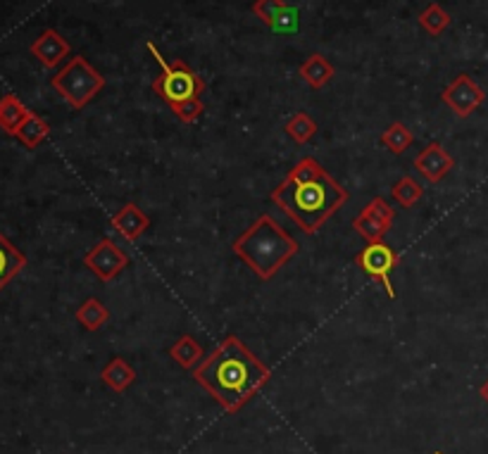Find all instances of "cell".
Returning a JSON list of instances; mask_svg holds the SVG:
<instances>
[{
    "label": "cell",
    "mask_w": 488,
    "mask_h": 454,
    "mask_svg": "<svg viewBox=\"0 0 488 454\" xmlns=\"http://www.w3.org/2000/svg\"><path fill=\"white\" fill-rule=\"evenodd\" d=\"M272 371L245 347L236 336H227L212 354L193 369V378L222 404L224 411L236 414L258 393Z\"/></svg>",
    "instance_id": "6da1fadb"
},
{
    "label": "cell",
    "mask_w": 488,
    "mask_h": 454,
    "mask_svg": "<svg viewBox=\"0 0 488 454\" xmlns=\"http://www.w3.org/2000/svg\"><path fill=\"white\" fill-rule=\"evenodd\" d=\"M348 198L346 188L336 184L315 157H303L272 191L274 203L308 235L317 234L319 227L346 205Z\"/></svg>",
    "instance_id": "7a4b0ae2"
},
{
    "label": "cell",
    "mask_w": 488,
    "mask_h": 454,
    "mask_svg": "<svg viewBox=\"0 0 488 454\" xmlns=\"http://www.w3.org/2000/svg\"><path fill=\"white\" fill-rule=\"evenodd\" d=\"M234 252L260 279L269 281L298 255V243L289 231L279 227V221L272 214H260L234 241Z\"/></svg>",
    "instance_id": "3957f363"
},
{
    "label": "cell",
    "mask_w": 488,
    "mask_h": 454,
    "mask_svg": "<svg viewBox=\"0 0 488 454\" xmlns=\"http://www.w3.org/2000/svg\"><path fill=\"white\" fill-rule=\"evenodd\" d=\"M146 51L157 60L160 65V76L153 79V91L157 96L163 98L164 103L172 108H177L181 103H188V100H196V98L203 96L205 91V81L196 69L186 65L184 60H174V62H167L163 58V52L157 51L156 44H146Z\"/></svg>",
    "instance_id": "277c9868"
},
{
    "label": "cell",
    "mask_w": 488,
    "mask_h": 454,
    "mask_svg": "<svg viewBox=\"0 0 488 454\" xmlns=\"http://www.w3.org/2000/svg\"><path fill=\"white\" fill-rule=\"evenodd\" d=\"M51 86L65 98L69 108L84 110L103 91L105 76L84 55H75L52 76Z\"/></svg>",
    "instance_id": "5b68a950"
},
{
    "label": "cell",
    "mask_w": 488,
    "mask_h": 454,
    "mask_svg": "<svg viewBox=\"0 0 488 454\" xmlns=\"http://www.w3.org/2000/svg\"><path fill=\"white\" fill-rule=\"evenodd\" d=\"M398 262L400 255L391 248V245H386L384 241L367 243V248L360 250V255L356 257L357 267H360L370 279L381 283V288H384L386 295H388L391 300L396 298V291H393L391 286V274L393 269L398 267Z\"/></svg>",
    "instance_id": "8992f818"
},
{
    "label": "cell",
    "mask_w": 488,
    "mask_h": 454,
    "mask_svg": "<svg viewBox=\"0 0 488 454\" xmlns=\"http://www.w3.org/2000/svg\"><path fill=\"white\" fill-rule=\"evenodd\" d=\"M444 103L451 108L460 119H467L479 110L484 100H486V91L469 76V74H458L455 79L444 88Z\"/></svg>",
    "instance_id": "52a82bcc"
},
{
    "label": "cell",
    "mask_w": 488,
    "mask_h": 454,
    "mask_svg": "<svg viewBox=\"0 0 488 454\" xmlns=\"http://www.w3.org/2000/svg\"><path fill=\"white\" fill-rule=\"evenodd\" d=\"M84 264L100 281H112L129 267V255L112 238H103L84 255Z\"/></svg>",
    "instance_id": "ba28073f"
},
{
    "label": "cell",
    "mask_w": 488,
    "mask_h": 454,
    "mask_svg": "<svg viewBox=\"0 0 488 454\" xmlns=\"http://www.w3.org/2000/svg\"><path fill=\"white\" fill-rule=\"evenodd\" d=\"M393 219H396V210L379 195V198H372L370 205L353 219V228L367 243H379L384 241V235L393 227Z\"/></svg>",
    "instance_id": "9c48e42d"
},
{
    "label": "cell",
    "mask_w": 488,
    "mask_h": 454,
    "mask_svg": "<svg viewBox=\"0 0 488 454\" xmlns=\"http://www.w3.org/2000/svg\"><path fill=\"white\" fill-rule=\"evenodd\" d=\"M455 167V160L441 143H429L422 153L414 157V169L429 181V184H441L445 176Z\"/></svg>",
    "instance_id": "30bf717a"
},
{
    "label": "cell",
    "mask_w": 488,
    "mask_h": 454,
    "mask_svg": "<svg viewBox=\"0 0 488 454\" xmlns=\"http://www.w3.org/2000/svg\"><path fill=\"white\" fill-rule=\"evenodd\" d=\"M31 55L45 67V69H55L62 60L69 55V44H67L62 34L55 29L41 31V36L31 44Z\"/></svg>",
    "instance_id": "8fae6325"
},
{
    "label": "cell",
    "mask_w": 488,
    "mask_h": 454,
    "mask_svg": "<svg viewBox=\"0 0 488 454\" xmlns=\"http://www.w3.org/2000/svg\"><path fill=\"white\" fill-rule=\"evenodd\" d=\"M110 224L112 228H115V231H117V234L129 243L139 241V238H141V235L150 228L148 214L143 212L141 207L136 205V203H129V205L122 207L117 214H112Z\"/></svg>",
    "instance_id": "7c38bea8"
},
{
    "label": "cell",
    "mask_w": 488,
    "mask_h": 454,
    "mask_svg": "<svg viewBox=\"0 0 488 454\" xmlns=\"http://www.w3.org/2000/svg\"><path fill=\"white\" fill-rule=\"evenodd\" d=\"M252 12L260 22L274 31H289L293 27V20H296L286 0H255Z\"/></svg>",
    "instance_id": "4fadbf2b"
},
{
    "label": "cell",
    "mask_w": 488,
    "mask_h": 454,
    "mask_svg": "<svg viewBox=\"0 0 488 454\" xmlns=\"http://www.w3.org/2000/svg\"><path fill=\"white\" fill-rule=\"evenodd\" d=\"M100 381L112 393H126L136 383V369L124 357H112L100 371Z\"/></svg>",
    "instance_id": "5bb4252c"
},
{
    "label": "cell",
    "mask_w": 488,
    "mask_h": 454,
    "mask_svg": "<svg viewBox=\"0 0 488 454\" xmlns=\"http://www.w3.org/2000/svg\"><path fill=\"white\" fill-rule=\"evenodd\" d=\"M27 267V257L8 235L0 234V293L10 286V281Z\"/></svg>",
    "instance_id": "9a60e30c"
},
{
    "label": "cell",
    "mask_w": 488,
    "mask_h": 454,
    "mask_svg": "<svg viewBox=\"0 0 488 454\" xmlns=\"http://www.w3.org/2000/svg\"><path fill=\"white\" fill-rule=\"evenodd\" d=\"M170 357L177 362L179 367L186 371L200 367V362L205 359V352L200 347V343L193 336H181L177 343L170 347Z\"/></svg>",
    "instance_id": "2e32d148"
},
{
    "label": "cell",
    "mask_w": 488,
    "mask_h": 454,
    "mask_svg": "<svg viewBox=\"0 0 488 454\" xmlns=\"http://www.w3.org/2000/svg\"><path fill=\"white\" fill-rule=\"evenodd\" d=\"M29 108L20 100L17 96H3L0 98V129L8 133V136H15V131L22 126V122L29 117Z\"/></svg>",
    "instance_id": "e0dca14e"
},
{
    "label": "cell",
    "mask_w": 488,
    "mask_h": 454,
    "mask_svg": "<svg viewBox=\"0 0 488 454\" xmlns=\"http://www.w3.org/2000/svg\"><path fill=\"white\" fill-rule=\"evenodd\" d=\"M48 133H51V124H48L41 115H36V112H29V117L24 119L22 126L15 131V139L20 140L24 147L34 150V147H38L45 139H48Z\"/></svg>",
    "instance_id": "ac0fdd59"
},
{
    "label": "cell",
    "mask_w": 488,
    "mask_h": 454,
    "mask_svg": "<svg viewBox=\"0 0 488 454\" xmlns=\"http://www.w3.org/2000/svg\"><path fill=\"white\" fill-rule=\"evenodd\" d=\"M298 72H300V76H303L312 88H324L326 84L333 79V65L324 58V55H319V52H312L310 58L300 65Z\"/></svg>",
    "instance_id": "d6986e66"
},
{
    "label": "cell",
    "mask_w": 488,
    "mask_h": 454,
    "mask_svg": "<svg viewBox=\"0 0 488 454\" xmlns=\"http://www.w3.org/2000/svg\"><path fill=\"white\" fill-rule=\"evenodd\" d=\"M75 316L86 331H100L108 323V319H110V312L98 298H89V300H84L76 307Z\"/></svg>",
    "instance_id": "ffe728a7"
},
{
    "label": "cell",
    "mask_w": 488,
    "mask_h": 454,
    "mask_svg": "<svg viewBox=\"0 0 488 454\" xmlns=\"http://www.w3.org/2000/svg\"><path fill=\"white\" fill-rule=\"evenodd\" d=\"M284 131L289 133L298 146H305V143H310V140L315 139V133H317V122H315L308 112H296V115H291V117L284 122Z\"/></svg>",
    "instance_id": "44dd1931"
},
{
    "label": "cell",
    "mask_w": 488,
    "mask_h": 454,
    "mask_svg": "<svg viewBox=\"0 0 488 454\" xmlns=\"http://www.w3.org/2000/svg\"><path fill=\"white\" fill-rule=\"evenodd\" d=\"M417 20H420V27H422L429 36H441V34L451 27V15H448L444 5H438V3H429V5L420 12Z\"/></svg>",
    "instance_id": "7402d4cb"
},
{
    "label": "cell",
    "mask_w": 488,
    "mask_h": 454,
    "mask_svg": "<svg viewBox=\"0 0 488 454\" xmlns=\"http://www.w3.org/2000/svg\"><path fill=\"white\" fill-rule=\"evenodd\" d=\"M424 195V186L412 179V176H403L398 179L391 188V198L398 203L400 207H414Z\"/></svg>",
    "instance_id": "603a6c76"
},
{
    "label": "cell",
    "mask_w": 488,
    "mask_h": 454,
    "mask_svg": "<svg viewBox=\"0 0 488 454\" xmlns=\"http://www.w3.org/2000/svg\"><path fill=\"white\" fill-rule=\"evenodd\" d=\"M381 146L388 147L393 155L405 153L412 146V131L403 122H393L384 133H381Z\"/></svg>",
    "instance_id": "cb8c5ba5"
},
{
    "label": "cell",
    "mask_w": 488,
    "mask_h": 454,
    "mask_svg": "<svg viewBox=\"0 0 488 454\" xmlns=\"http://www.w3.org/2000/svg\"><path fill=\"white\" fill-rule=\"evenodd\" d=\"M172 112L177 115L179 122H184V124H193V122H198L203 117V112H205V105L200 98L196 100H188V103H181L177 108H172Z\"/></svg>",
    "instance_id": "d4e9b609"
},
{
    "label": "cell",
    "mask_w": 488,
    "mask_h": 454,
    "mask_svg": "<svg viewBox=\"0 0 488 454\" xmlns=\"http://www.w3.org/2000/svg\"><path fill=\"white\" fill-rule=\"evenodd\" d=\"M479 395H481V400H484V402L488 404V381L484 383V386H481V388H479Z\"/></svg>",
    "instance_id": "484cf974"
},
{
    "label": "cell",
    "mask_w": 488,
    "mask_h": 454,
    "mask_svg": "<svg viewBox=\"0 0 488 454\" xmlns=\"http://www.w3.org/2000/svg\"><path fill=\"white\" fill-rule=\"evenodd\" d=\"M434 454H445V452H441V450H436V452H434Z\"/></svg>",
    "instance_id": "4316f807"
}]
</instances>
